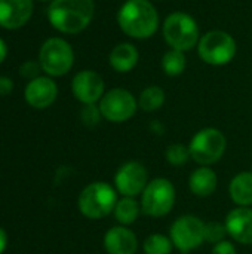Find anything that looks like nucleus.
I'll return each mask as SVG.
<instances>
[{"mask_svg": "<svg viewBox=\"0 0 252 254\" xmlns=\"http://www.w3.org/2000/svg\"><path fill=\"white\" fill-rule=\"evenodd\" d=\"M95 13L94 0H52L48 7L50 25L65 34L83 31Z\"/></svg>", "mask_w": 252, "mask_h": 254, "instance_id": "1", "label": "nucleus"}, {"mask_svg": "<svg viewBox=\"0 0 252 254\" xmlns=\"http://www.w3.org/2000/svg\"><path fill=\"white\" fill-rule=\"evenodd\" d=\"M120 30L132 39H149L159 27V13L150 0H126L117 10Z\"/></svg>", "mask_w": 252, "mask_h": 254, "instance_id": "2", "label": "nucleus"}, {"mask_svg": "<svg viewBox=\"0 0 252 254\" xmlns=\"http://www.w3.org/2000/svg\"><path fill=\"white\" fill-rule=\"evenodd\" d=\"M117 201V190L113 186L105 182H94L80 192L77 207L85 217L100 220L114 211Z\"/></svg>", "mask_w": 252, "mask_h": 254, "instance_id": "3", "label": "nucleus"}, {"mask_svg": "<svg viewBox=\"0 0 252 254\" xmlns=\"http://www.w3.org/2000/svg\"><path fill=\"white\" fill-rule=\"evenodd\" d=\"M165 42L172 48L183 52L198 46L201 40V31L196 19L186 12L169 13L162 27Z\"/></svg>", "mask_w": 252, "mask_h": 254, "instance_id": "4", "label": "nucleus"}, {"mask_svg": "<svg viewBox=\"0 0 252 254\" xmlns=\"http://www.w3.org/2000/svg\"><path fill=\"white\" fill-rule=\"evenodd\" d=\"M238 52L235 37L224 30L205 33L198 43L199 58L209 65H226L233 61Z\"/></svg>", "mask_w": 252, "mask_h": 254, "instance_id": "5", "label": "nucleus"}, {"mask_svg": "<svg viewBox=\"0 0 252 254\" xmlns=\"http://www.w3.org/2000/svg\"><path fill=\"white\" fill-rule=\"evenodd\" d=\"M39 64L48 76H64L74 64V51L67 40L61 37H50L40 46Z\"/></svg>", "mask_w": 252, "mask_h": 254, "instance_id": "6", "label": "nucleus"}, {"mask_svg": "<svg viewBox=\"0 0 252 254\" xmlns=\"http://www.w3.org/2000/svg\"><path fill=\"white\" fill-rule=\"evenodd\" d=\"M226 147V135L217 128H203L198 131L189 144L192 159L202 167L217 164L223 158Z\"/></svg>", "mask_w": 252, "mask_h": 254, "instance_id": "7", "label": "nucleus"}, {"mask_svg": "<svg viewBox=\"0 0 252 254\" xmlns=\"http://www.w3.org/2000/svg\"><path fill=\"white\" fill-rule=\"evenodd\" d=\"M141 211L149 217H163L175 205V188L168 179H154L149 182L141 193Z\"/></svg>", "mask_w": 252, "mask_h": 254, "instance_id": "8", "label": "nucleus"}, {"mask_svg": "<svg viewBox=\"0 0 252 254\" xmlns=\"http://www.w3.org/2000/svg\"><path fill=\"white\" fill-rule=\"evenodd\" d=\"M169 238L177 250L184 254L190 253L205 241V223L198 216H181L172 223Z\"/></svg>", "mask_w": 252, "mask_h": 254, "instance_id": "9", "label": "nucleus"}, {"mask_svg": "<svg viewBox=\"0 0 252 254\" xmlns=\"http://www.w3.org/2000/svg\"><path fill=\"white\" fill-rule=\"evenodd\" d=\"M98 106L104 119L120 124L129 121L137 113L138 100L128 89L113 88L102 95Z\"/></svg>", "mask_w": 252, "mask_h": 254, "instance_id": "10", "label": "nucleus"}, {"mask_svg": "<svg viewBox=\"0 0 252 254\" xmlns=\"http://www.w3.org/2000/svg\"><path fill=\"white\" fill-rule=\"evenodd\" d=\"M149 185V174L143 164L137 161L125 162L114 176L116 190L123 196L135 198L141 195Z\"/></svg>", "mask_w": 252, "mask_h": 254, "instance_id": "11", "label": "nucleus"}, {"mask_svg": "<svg viewBox=\"0 0 252 254\" xmlns=\"http://www.w3.org/2000/svg\"><path fill=\"white\" fill-rule=\"evenodd\" d=\"M71 91L82 104H97L105 94V85L97 71L82 70L73 77Z\"/></svg>", "mask_w": 252, "mask_h": 254, "instance_id": "12", "label": "nucleus"}, {"mask_svg": "<svg viewBox=\"0 0 252 254\" xmlns=\"http://www.w3.org/2000/svg\"><path fill=\"white\" fill-rule=\"evenodd\" d=\"M24 97L28 106L34 109H46L53 104L58 97L56 83L48 76H39L25 86Z\"/></svg>", "mask_w": 252, "mask_h": 254, "instance_id": "13", "label": "nucleus"}, {"mask_svg": "<svg viewBox=\"0 0 252 254\" xmlns=\"http://www.w3.org/2000/svg\"><path fill=\"white\" fill-rule=\"evenodd\" d=\"M33 0H0V27L16 30L33 15Z\"/></svg>", "mask_w": 252, "mask_h": 254, "instance_id": "14", "label": "nucleus"}, {"mask_svg": "<svg viewBox=\"0 0 252 254\" xmlns=\"http://www.w3.org/2000/svg\"><path fill=\"white\" fill-rule=\"evenodd\" d=\"M227 234L242 246H252V208L236 207L226 217Z\"/></svg>", "mask_w": 252, "mask_h": 254, "instance_id": "15", "label": "nucleus"}, {"mask_svg": "<svg viewBox=\"0 0 252 254\" xmlns=\"http://www.w3.org/2000/svg\"><path fill=\"white\" fill-rule=\"evenodd\" d=\"M137 235L126 226H114L104 235V249L108 254H135Z\"/></svg>", "mask_w": 252, "mask_h": 254, "instance_id": "16", "label": "nucleus"}, {"mask_svg": "<svg viewBox=\"0 0 252 254\" xmlns=\"http://www.w3.org/2000/svg\"><path fill=\"white\" fill-rule=\"evenodd\" d=\"M140 54L132 43H117L108 55V63L111 68L117 73H128L138 64Z\"/></svg>", "mask_w": 252, "mask_h": 254, "instance_id": "17", "label": "nucleus"}, {"mask_svg": "<svg viewBox=\"0 0 252 254\" xmlns=\"http://www.w3.org/2000/svg\"><path fill=\"white\" fill-rule=\"evenodd\" d=\"M218 177L215 171L209 167H201L195 170L189 179V188L193 195L199 198L211 196L217 189Z\"/></svg>", "mask_w": 252, "mask_h": 254, "instance_id": "18", "label": "nucleus"}, {"mask_svg": "<svg viewBox=\"0 0 252 254\" xmlns=\"http://www.w3.org/2000/svg\"><path fill=\"white\" fill-rule=\"evenodd\" d=\"M230 198L238 207L252 205V171H244L235 176L229 186Z\"/></svg>", "mask_w": 252, "mask_h": 254, "instance_id": "19", "label": "nucleus"}, {"mask_svg": "<svg viewBox=\"0 0 252 254\" xmlns=\"http://www.w3.org/2000/svg\"><path fill=\"white\" fill-rule=\"evenodd\" d=\"M140 213H141V204H138V201L135 198H131V196L120 198L114 207V211H113L114 219L122 226H129V225L135 223Z\"/></svg>", "mask_w": 252, "mask_h": 254, "instance_id": "20", "label": "nucleus"}, {"mask_svg": "<svg viewBox=\"0 0 252 254\" xmlns=\"http://www.w3.org/2000/svg\"><path fill=\"white\" fill-rule=\"evenodd\" d=\"M165 100H166V94L163 88L157 85H151L147 86L144 91H141L138 98V107L147 113H151L159 110L165 104Z\"/></svg>", "mask_w": 252, "mask_h": 254, "instance_id": "21", "label": "nucleus"}, {"mask_svg": "<svg viewBox=\"0 0 252 254\" xmlns=\"http://www.w3.org/2000/svg\"><path fill=\"white\" fill-rule=\"evenodd\" d=\"M187 67V58L183 51L178 49H169L162 57V70L166 76L175 77L184 73Z\"/></svg>", "mask_w": 252, "mask_h": 254, "instance_id": "22", "label": "nucleus"}, {"mask_svg": "<svg viewBox=\"0 0 252 254\" xmlns=\"http://www.w3.org/2000/svg\"><path fill=\"white\" fill-rule=\"evenodd\" d=\"M174 244L171 238L162 234H153L144 241V253L146 254H171Z\"/></svg>", "mask_w": 252, "mask_h": 254, "instance_id": "23", "label": "nucleus"}, {"mask_svg": "<svg viewBox=\"0 0 252 254\" xmlns=\"http://www.w3.org/2000/svg\"><path fill=\"white\" fill-rule=\"evenodd\" d=\"M165 158L166 161L174 165V167H180V165H184L192 156H190V150H189V146H184L181 143H174L171 144L166 152H165Z\"/></svg>", "mask_w": 252, "mask_h": 254, "instance_id": "24", "label": "nucleus"}, {"mask_svg": "<svg viewBox=\"0 0 252 254\" xmlns=\"http://www.w3.org/2000/svg\"><path fill=\"white\" fill-rule=\"evenodd\" d=\"M227 235L226 225L220 222H209L205 223V241L211 244H218L224 241V237Z\"/></svg>", "mask_w": 252, "mask_h": 254, "instance_id": "25", "label": "nucleus"}, {"mask_svg": "<svg viewBox=\"0 0 252 254\" xmlns=\"http://www.w3.org/2000/svg\"><path fill=\"white\" fill-rule=\"evenodd\" d=\"M102 115L100 110V106L97 104H83V109L80 110V119L86 127H95L100 124Z\"/></svg>", "mask_w": 252, "mask_h": 254, "instance_id": "26", "label": "nucleus"}, {"mask_svg": "<svg viewBox=\"0 0 252 254\" xmlns=\"http://www.w3.org/2000/svg\"><path fill=\"white\" fill-rule=\"evenodd\" d=\"M42 70L40 64L39 63H34V61H27L24 63L21 67H19V73L22 77L28 79V80H33L36 77H39V71Z\"/></svg>", "mask_w": 252, "mask_h": 254, "instance_id": "27", "label": "nucleus"}, {"mask_svg": "<svg viewBox=\"0 0 252 254\" xmlns=\"http://www.w3.org/2000/svg\"><path fill=\"white\" fill-rule=\"evenodd\" d=\"M212 254H236V249L232 243L229 241H221L218 244H214L212 247Z\"/></svg>", "mask_w": 252, "mask_h": 254, "instance_id": "28", "label": "nucleus"}, {"mask_svg": "<svg viewBox=\"0 0 252 254\" xmlns=\"http://www.w3.org/2000/svg\"><path fill=\"white\" fill-rule=\"evenodd\" d=\"M13 91V82L10 77H6V76H0V95L4 97V95H9L10 92Z\"/></svg>", "mask_w": 252, "mask_h": 254, "instance_id": "29", "label": "nucleus"}, {"mask_svg": "<svg viewBox=\"0 0 252 254\" xmlns=\"http://www.w3.org/2000/svg\"><path fill=\"white\" fill-rule=\"evenodd\" d=\"M6 247H7V234H6V231L0 226V254L4 253Z\"/></svg>", "mask_w": 252, "mask_h": 254, "instance_id": "30", "label": "nucleus"}, {"mask_svg": "<svg viewBox=\"0 0 252 254\" xmlns=\"http://www.w3.org/2000/svg\"><path fill=\"white\" fill-rule=\"evenodd\" d=\"M6 55H7V46H6V43H4V40L0 37V64L4 61V58H6Z\"/></svg>", "mask_w": 252, "mask_h": 254, "instance_id": "31", "label": "nucleus"}, {"mask_svg": "<svg viewBox=\"0 0 252 254\" xmlns=\"http://www.w3.org/2000/svg\"><path fill=\"white\" fill-rule=\"evenodd\" d=\"M150 1H160V0H150Z\"/></svg>", "mask_w": 252, "mask_h": 254, "instance_id": "32", "label": "nucleus"}, {"mask_svg": "<svg viewBox=\"0 0 252 254\" xmlns=\"http://www.w3.org/2000/svg\"><path fill=\"white\" fill-rule=\"evenodd\" d=\"M40 1H46V0H40Z\"/></svg>", "mask_w": 252, "mask_h": 254, "instance_id": "33", "label": "nucleus"}]
</instances>
